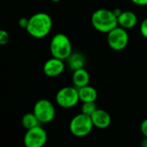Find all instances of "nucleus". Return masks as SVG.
I'll return each instance as SVG.
<instances>
[{
    "label": "nucleus",
    "instance_id": "f257e3e1",
    "mask_svg": "<svg viewBox=\"0 0 147 147\" xmlns=\"http://www.w3.org/2000/svg\"><path fill=\"white\" fill-rule=\"evenodd\" d=\"M52 27L51 16L47 13L38 12L28 18V25L26 30L30 36L35 39H42L51 32Z\"/></svg>",
    "mask_w": 147,
    "mask_h": 147
},
{
    "label": "nucleus",
    "instance_id": "423d86ee",
    "mask_svg": "<svg viewBox=\"0 0 147 147\" xmlns=\"http://www.w3.org/2000/svg\"><path fill=\"white\" fill-rule=\"evenodd\" d=\"M33 113L38 118L40 124H47L54 120L56 109L51 101L47 99H40L34 103Z\"/></svg>",
    "mask_w": 147,
    "mask_h": 147
},
{
    "label": "nucleus",
    "instance_id": "2eb2a0df",
    "mask_svg": "<svg viewBox=\"0 0 147 147\" xmlns=\"http://www.w3.org/2000/svg\"><path fill=\"white\" fill-rule=\"evenodd\" d=\"M21 123L26 130L34 128V127L40 125V122L39 121L38 118L35 116V115L33 112L25 114L22 118Z\"/></svg>",
    "mask_w": 147,
    "mask_h": 147
},
{
    "label": "nucleus",
    "instance_id": "1a4fd4ad",
    "mask_svg": "<svg viewBox=\"0 0 147 147\" xmlns=\"http://www.w3.org/2000/svg\"><path fill=\"white\" fill-rule=\"evenodd\" d=\"M65 62L62 59L52 57L43 65V72L48 78H56L60 76L65 71Z\"/></svg>",
    "mask_w": 147,
    "mask_h": 147
},
{
    "label": "nucleus",
    "instance_id": "20e7f679",
    "mask_svg": "<svg viewBox=\"0 0 147 147\" xmlns=\"http://www.w3.org/2000/svg\"><path fill=\"white\" fill-rule=\"evenodd\" d=\"M94 125L90 116L83 113L76 115L69 123V129L71 134L78 138H84L88 136L93 130Z\"/></svg>",
    "mask_w": 147,
    "mask_h": 147
},
{
    "label": "nucleus",
    "instance_id": "a211bd4d",
    "mask_svg": "<svg viewBox=\"0 0 147 147\" xmlns=\"http://www.w3.org/2000/svg\"><path fill=\"white\" fill-rule=\"evenodd\" d=\"M140 31L141 35L144 38L147 39V17L141 22L140 26Z\"/></svg>",
    "mask_w": 147,
    "mask_h": 147
},
{
    "label": "nucleus",
    "instance_id": "4468645a",
    "mask_svg": "<svg viewBox=\"0 0 147 147\" xmlns=\"http://www.w3.org/2000/svg\"><path fill=\"white\" fill-rule=\"evenodd\" d=\"M67 65L69 68L74 71L82 68H84L85 65V57L81 53H72L70 57L66 59Z\"/></svg>",
    "mask_w": 147,
    "mask_h": 147
},
{
    "label": "nucleus",
    "instance_id": "b1692460",
    "mask_svg": "<svg viewBox=\"0 0 147 147\" xmlns=\"http://www.w3.org/2000/svg\"><path fill=\"white\" fill-rule=\"evenodd\" d=\"M52 2H53V3H59L60 0H51Z\"/></svg>",
    "mask_w": 147,
    "mask_h": 147
},
{
    "label": "nucleus",
    "instance_id": "9d476101",
    "mask_svg": "<svg viewBox=\"0 0 147 147\" xmlns=\"http://www.w3.org/2000/svg\"><path fill=\"white\" fill-rule=\"evenodd\" d=\"M90 118L92 120L94 127L98 129L108 128L112 121L111 116L109 112L101 109H97L95 113L90 116Z\"/></svg>",
    "mask_w": 147,
    "mask_h": 147
},
{
    "label": "nucleus",
    "instance_id": "f03ea898",
    "mask_svg": "<svg viewBox=\"0 0 147 147\" xmlns=\"http://www.w3.org/2000/svg\"><path fill=\"white\" fill-rule=\"evenodd\" d=\"M93 28L101 32L108 34L118 27V19L113 10L108 9H98L91 16Z\"/></svg>",
    "mask_w": 147,
    "mask_h": 147
},
{
    "label": "nucleus",
    "instance_id": "412c9836",
    "mask_svg": "<svg viewBox=\"0 0 147 147\" xmlns=\"http://www.w3.org/2000/svg\"><path fill=\"white\" fill-rule=\"evenodd\" d=\"M134 4L139 6H146L147 5V0H131Z\"/></svg>",
    "mask_w": 147,
    "mask_h": 147
},
{
    "label": "nucleus",
    "instance_id": "7ed1b4c3",
    "mask_svg": "<svg viewBox=\"0 0 147 147\" xmlns=\"http://www.w3.org/2000/svg\"><path fill=\"white\" fill-rule=\"evenodd\" d=\"M50 53L52 57L66 60L72 52V46L69 37L62 33H58L53 36L50 41Z\"/></svg>",
    "mask_w": 147,
    "mask_h": 147
},
{
    "label": "nucleus",
    "instance_id": "f3484780",
    "mask_svg": "<svg viewBox=\"0 0 147 147\" xmlns=\"http://www.w3.org/2000/svg\"><path fill=\"white\" fill-rule=\"evenodd\" d=\"M9 41V34L5 30H0V45H7Z\"/></svg>",
    "mask_w": 147,
    "mask_h": 147
},
{
    "label": "nucleus",
    "instance_id": "6ab92c4d",
    "mask_svg": "<svg viewBox=\"0 0 147 147\" xmlns=\"http://www.w3.org/2000/svg\"><path fill=\"white\" fill-rule=\"evenodd\" d=\"M140 132L145 138H147V118L143 120L140 124Z\"/></svg>",
    "mask_w": 147,
    "mask_h": 147
},
{
    "label": "nucleus",
    "instance_id": "ddd939ff",
    "mask_svg": "<svg viewBox=\"0 0 147 147\" xmlns=\"http://www.w3.org/2000/svg\"><path fill=\"white\" fill-rule=\"evenodd\" d=\"M78 95L82 102H96L98 96L96 90L90 84L78 89Z\"/></svg>",
    "mask_w": 147,
    "mask_h": 147
},
{
    "label": "nucleus",
    "instance_id": "aec40b11",
    "mask_svg": "<svg viewBox=\"0 0 147 147\" xmlns=\"http://www.w3.org/2000/svg\"><path fill=\"white\" fill-rule=\"evenodd\" d=\"M18 25L20 28H27L28 25V18H26V17H21L19 20H18Z\"/></svg>",
    "mask_w": 147,
    "mask_h": 147
},
{
    "label": "nucleus",
    "instance_id": "0eeeda50",
    "mask_svg": "<svg viewBox=\"0 0 147 147\" xmlns=\"http://www.w3.org/2000/svg\"><path fill=\"white\" fill-rule=\"evenodd\" d=\"M129 41L127 30L118 26L107 34V42L109 47L114 51L124 50Z\"/></svg>",
    "mask_w": 147,
    "mask_h": 147
},
{
    "label": "nucleus",
    "instance_id": "5701e85b",
    "mask_svg": "<svg viewBox=\"0 0 147 147\" xmlns=\"http://www.w3.org/2000/svg\"><path fill=\"white\" fill-rule=\"evenodd\" d=\"M141 146L142 147H147V138H145L142 142H141Z\"/></svg>",
    "mask_w": 147,
    "mask_h": 147
},
{
    "label": "nucleus",
    "instance_id": "f8f14e48",
    "mask_svg": "<svg viewBox=\"0 0 147 147\" xmlns=\"http://www.w3.org/2000/svg\"><path fill=\"white\" fill-rule=\"evenodd\" d=\"M72 72L73 73H72L71 79H72L73 86H75L77 89H80V88L89 85L90 77L87 70H85L84 68H82V69L74 71Z\"/></svg>",
    "mask_w": 147,
    "mask_h": 147
},
{
    "label": "nucleus",
    "instance_id": "6e6552de",
    "mask_svg": "<svg viewBox=\"0 0 147 147\" xmlns=\"http://www.w3.org/2000/svg\"><path fill=\"white\" fill-rule=\"evenodd\" d=\"M47 131L40 125L26 130L23 145L25 147H44L47 142Z\"/></svg>",
    "mask_w": 147,
    "mask_h": 147
},
{
    "label": "nucleus",
    "instance_id": "9b49d317",
    "mask_svg": "<svg viewBox=\"0 0 147 147\" xmlns=\"http://www.w3.org/2000/svg\"><path fill=\"white\" fill-rule=\"evenodd\" d=\"M118 26L128 30L134 28L138 22V16L136 14L130 10L122 11L121 14L117 17Z\"/></svg>",
    "mask_w": 147,
    "mask_h": 147
},
{
    "label": "nucleus",
    "instance_id": "39448f33",
    "mask_svg": "<svg viewBox=\"0 0 147 147\" xmlns=\"http://www.w3.org/2000/svg\"><path fill=\"white\" fill-rule=\"evenodd\" d=\"M57 104L62 109H72L79 102L78 89L75 86H65L59 90L55 96Z\"/></svg>",
    "mask_w": 147,
    "mask_h": 147
},
{
    "label": "nucleus",
    "instance_id": "4be33fe9",
    "mask_svg": "<svg viewBox=\"0 0 147 147\" xmlns=\"http://www.w3.org/2000/svg\"><path fill=\"white\" fill-rule=\"evenodd\" d=\"M114 11V13H115V15L118 17L121 14V12H122V10L121 9H114L113 10Z\"/></svg>",
    "mask_w": 147,
    "mask_h": 147
},
{
    "label": "nucleus",
    "instance_id": "dca6fc26",
    "mask_svg": "<svg viewBox=\"0 0 147 147\" xmlns=\"http://www.w3.org/2000/svg\"><path fill=\"white\" fill-rule=\"evenodd\" d=\"M96 109H97V106L96 102H83L81 107V113L91 116Z\"/></svg>",
    "mask_w": 147,
    "mask_h": 147
}]
</instances>
